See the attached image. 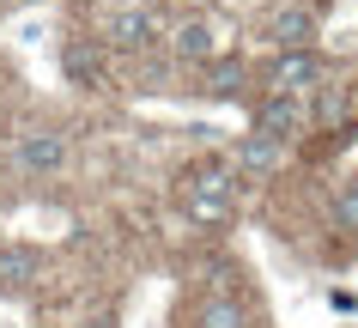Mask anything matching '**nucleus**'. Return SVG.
Here are the masks:
<instances>
[{"label": "nucleus", "instance_id": "obj_1", "mask_svg": "<svg viewBox=\"0 0 358 328\" xmlns=\"http://www.w3.org/2000/svg\"><path fill=\"white\" fill-rule=\"evenodd\" d=\"M303 92H322V55L316 49L273 55V67H267V97H303Z\"/></svg>", "mask_w": 358, "mask_h": 328}, {"label": "nucleus", "instance_id": "obj_2", "mask_svg": "<svg viewBox=\"0 0 358 328\" xmlns=\"http://www.w3.org/2000/svg\"><path fill=\"white\" fill-rule=\"evenodd\" d=\"M316 6H303V0H285V6H273L267 13V37L280 43V55H292V49H316Z\"/></svg>", "mask_w": 358, "mask_h": 328}, {"label": "nucleus", "instance_id": "obj_3", "mask_svg": "<svg viewBox=\"0 0 358 328\" xmlns=\"http://www.w3.org/2000/svg\"><path fill=\"white\" fill-rule=\"evenodd\" d=\"M303 122H310V116H303L298 97H262V104H255V134L280 140V146L303 134Z\"/></svg>", "mask_w": 358, "mask_h": 328}, {"label": "nucleus", "instance_id": "obj_4", "mask_svg": "<svg viewBox=\"0 0 358 328\" xmlns=\"http://www.w3.org/2000/svg\"><path fill=\"white\" fill-rule=\"evenodd\" d=\"M182 194H201V201H231V194H237V171H231L225 158H201V164H189V176H182Z\"/></svg>", "mask_w": 358, "mask_h": 328}, {"label": "nucleus", "instance_id": "obj_5", "mask_svg": "<svg viewBox=\"0 0 358 328\" xmlns=\"http://www.w3.org/2000/svg\"><path fill=\"white\" fill-rule=\"evenodd\" d=\"M285 164V146L280 140H267V134H243L237 140V158H231V171L237 176H273Z\"/></svg>", "mask_w": 358, "mask_h": 328}, {"label": "nucleus", "instance_id": "obj_6", "mask_svg": "<svg viewBox=\"0 0 358 328\" xmlns=\"http://www.w3.org/2000/svg\"><path fill=\"white\" fill-rule=\"evenodd\" d=\"M61 164H67V140H61V134L37 128V134H24V140H19V171L49 176V171H61Z\"/></svg>", "mask_w": 358, "mask_h": 328}, {"label": "nucleus", "instance_id": "obj_7", "mask_svg": "<svg viewBox=\"0 0 358 328\" xmlns=\"http://www.w3.org/2000/svg\"><path fill=\"white\" fill-rule=\"evenodd\" d=\"M110 37L122 43V49H152L158 43V13H146V6H122L110 19Z\"/></svg>", "mask_w": 358, "mask_h": 328}, {"label": "nucleus", "instance_id": "obj_8", "mask_svg": "<svg viewBox=\"0 0 358 328\" xmlns=\"http://www.w3.org/2000/svg\"><path fill=\"white\" fill-rule=\"evenodd\" d=\"M170 43H176V55H182V61H207V67L219 61V49H225V43H219V24H207V19L176 24V37H170Z\"/></svg>", "mask_w": 358, "mask_h": 328}, {"label": "nucleus", "instance_id": "obj_9", "mask_svg": "<svg viewBox=\"0 0 358 328\" xmlns=\"http://www.w3.org/2000/svg\"><path fill=\"white\" fill-rule=\"evenodd\" d=\"M61 73L73 79V85H97V79H103V49L85 43V37H73L61 49Z\"/></svg>", "mask_w": 358, "mask_h": 328}, {"label": "nucleus", "instance_id": "obj_10", "mask_svg": "<svg viewBox=\"0 0 358 328\" xmlns=\"http://www.w3.org/2000/svg\"><path fill=\"white\" fill-rule=\"evenodd\" d=\"M194 328H249V310L237 298H207L194 310Z\"/></svg>", "mask_w": 358, "mask_h": 328}, {"label": "nucleus", "instance_id": "obj_11", "mask_svg": "<svg viewBox=\"0 0 358 328\" xmlns=\"http://www.w3.org/2000/svg\"><path fill=\"white\" fill-rule=\"evenodd\" d=\"M243 79H249V67H243V61L219 55V61L207 67V92H213V97H237V92H243Z\"/></svg>", "mask_w": 358, "mask_h": 328}, {"label": "nucleus", "instance_id": "obj_12", "mask_svg": "<svg viewBox=\"0 0 358 328\" xmlns=\"http://www.w3.org/2000/svg\"><path fill=\"white\" fill-rule=\"evenodd\" d=\"M31 280H37V255L31 250H0V286L19 292V286H31Z\"/></svg>", "mask_w": 358, "mask_h": 328}, {"label": "nucleus", "instance_id": "obj_13", "mask_svg": "<svg viewBox=\"0 0 358 328\" xmlns=\"http://www.w3.org/2000/svg\"><path fill=\"white\" fill-rule=\"evenodd\" d=\"M182 213L194 225H225L231 219V201H201V194H182Z\"/></svg>", "mask_w": 358, "mask_h": 328}, {"label": "nucleus", "instance_id": "obj_14", "mask_svg": "<svg viewBox=\"0 0 358 328\" xmlns=\"http://www.w3.org/2000/svg\"><path fill=\"white\" fill-rule=\"evenodd\" d=\"M334 225L340 231H358V183H346V189L334 194Z\"/></svg>", "mask_w": 358, "mask_h": 328}, {"label": "nucleus", "instance_id": "obj_15", "mask_svg": "<svg viewBox=\"0 0 358 328\" xmlns=\"http://www.w3.org/2000/svg\"><path fill=\"white\" fill-rule=\"evenodd\" d=\"M340 110H346V97H340V92H322L316 97V116L322 122H340Z\"/></svg>", "mask_w": 358, "mask_h": 328}]
</instances>
